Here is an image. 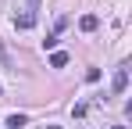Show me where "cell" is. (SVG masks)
<instances>
[{
    "instance_id": "7",
    "label": "cell",
    "mask_w": 132,
    "mask_h": 129,
    "mask_svg": "<svg viewBox=\"0 0 132 129\" xmlns=\"http://www.w3.org/2000/svg\"><path fill=\"white\" fill-rule=\"evenodd\" d=\"M111 129H129V126H111Z\"/></svg>"
},
{
    "instance_id": "1",
    "label": "cell",
    "mask_w": 132,
    "mask_h": 129,
    "mask_svg": "<svg viewBox=\"0 0 132 129\" xmlns=\"http://www.w3.org/2000/svg\"><path fill=\"white\" fill-rule=\"evenodd\" d=\"M125 86H129V72H125V64L114 72V93H125Z\"/></svg>"
},
{
    "instance_id": "5",
    "label": "cell",
    "mask_w": 132,
    "mask_h": 129,
    "mask_svg": "<svg viewBox=\"0 0 132 129\" xmlns=\"http://www.w3.org/2000/svg\"><path fill=\"white\" fill-rule=\"evenodd\" d=\"M7 126H11V129H22V126H29V118H25V115H11Z\"/></svg>"
},
{
    "instance_id": "4",
    "label": "cell",
    "mask_w": 132,
    "mask_h": 129,
    "mask_svg": "<svg viewBox=\"0 0 132 129\" xmlns=\"http://www.w3.org/2000/svg\"><path fill=\"white\" fill-rule=\"evenodd\" d=\"M50 64H54V68H64V64H68V54H64V50H54Z\"/></svg>"
},
{
    "instance_id": "3",
    "label": "cell",
    "mask_w": 132,
    "mask_h": 129,
    "mask_svg": "<svg viewBox=\"0 0 132 129\" xmlns=\"http://www.w3.org/2000/svg\"><path fill=\"white\" fill-rule=\"evenodd\" d=\"M96 25H100V18H96V15H82V18H79V29H82V32H93Z\"/></svg>"
},
{
    "instance_id": "6",
    "label": "cell",
    "mask_w": 132,
    "mask_h": 129,
    "mask_svg": "<svg viewBox=\"0 0 132 129\" xmlns=\"http://www.w3.org/2000/svg\"><path fill=\"white\" fill-rule=\"evenodd\" d=\"M46 129H64V126H46Z\"/></svg>"
},
{
    "instance_id": "2",
    "label": "cell",
    "mask_w": 132,
    "mask_h": 129,
    "mask_svg": "<svg viewBox=\"0 0 132 129\" xmlns=\"http://www.w3.org/2000/svg\"><path fill=\"white\" fill-rule=\"evenodd\" d=\"M14 25H18V29H32V25H36V15H32V11H25V15H14Z\"/></svg>"
}]
</instances>
